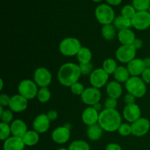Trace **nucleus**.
<instances>
[{
	"mask_svg": "<svg viewBox=\"0 0 150 150\" xmlns=\"http://www.w3.org/2000/svg\"><path fill=\"white\" fill-rule=\"evenodd\" d=\"M98 124L107 132L117 131L122 124L121 115L116 109L105 108L100 113Z\"/></svg>",
	"mask_w": 150,
	"mask_h": 150,
	"instance_id": "nucleus-1",
	"label": "nucleus"
},
{
	"mask_svg": "<svg viewBox=\"0 0 150 150\" xmlns=\"http://www.w3.org/2000/svg\"><path fill=\"white\" fill-rule=\"evenodd\" d=\"M81 75L79 65L68 62L62 64L58 72V79L61 84L65 86H71L78 82Z\"/></svg>",
	"mask_w": 150,
	"mask_h": 150,
	"instance_id": "nucleus-2",
	"label": "nucleus"
},
{
	"mask_svg": "<svg viewBox=\"0 0 150 150\" xmlns=\"http://www.w3.org/2000/svg\"><path fill=\"white\" fill-rule=\"evenodd\" d=\"M125 87L135 98H142L146 92V83L139 76H131L125 83Z\"/></svg>",
	"mask_w": 150,
	"mask_h": 150,
	"instance_id": "nucleus-3",
	"label": "nucleus"
},
{
	"mask_svg": "<svg viewBox=\"0 0 150 150\" xmlns=\"http://www.w3.org/2000/svg\"><path fill=\"white\" fill-rule=\"evenodd\" d=\"M81 47V44L79 40L75 38H67L61 41L59 48L64 56L73 57L77 55Z\"/></svg>",
	"mask_w": 150,
	"mask_h": 150,
	"instance_id": "nucleus-4",
	"label": "nucleus"
},
{
	"mask_svg": "<svg viewBox=\"0 0 150 150\" xmlns=\"http://www.w3.org/2000/svg\"><path fill=\"white\" fill-rule=\"evenodd\" d=\"M95 17L101 24H111L115 19V13L111 6L102 4L97 7Z\"/></svg>",
	"mask_w": 150,
	"mask_h": 150,
	"instance_id": "nucleus-5",
	"label": "nucleus"
},
{
	"mask_svg": "<svg viewBox=\"0 0 150 150\" xmlns=\"http://www.w3.org/2000/svg\"><path fill=\"white\" fill-rule=\"evenodd\" d=\"M18 89L19 95H22L27 100H32L38 96V85L33 81L29 79L22 81L19 83Z\"/></svg>",
	"mask_w": 150,
	"mask_h": 150,
	"instance_id": "nucleus-6",
	"label": "nucleus"
},
{
	"mask_svg": "<svg viewBox=\"0 0 150 150\" xmlns=\"http://www.w3.org/2000/svg\"><path fill=\"white\" fill-rule=\"evenodd\" d=\"M136 49L133 45H121L116 51V57L122 63H127L136 59Z\"/></svg>",
	"mask_w": 150,
	"mask_h": 150,
	"instance_id": "nucleus-7",
	"label": "nucleus"
},
{
	"mask_svg": "<svg viewBox=\"0 0 150 150\" xmlns=\"http://www.w3.org/2000/svg\"><path fill=\"white\" fill-rule=\"evenodd\" d=\"M108 80V74L103 68L93 70L89 76V81L92 87L100 89L106 84Z\"/></svg>",
	"mask_w": 150,
	"mask_h": 150,
	"instance_id": "nucleus-8",
	"label": "nucleus"
},
{
	"mask_svg": "<svg viewBox=\"0 0 150 150\" xmlns=\"http://www.w3.org/2000/svg\"><path fill=\"white\" fill-rule=\"evenodd\" d=\"M131 21L135 29L145 30L150 26V13L148 11L136 12Z\"/></svg>",
	"mask_w": 150,
	"mask_h": 150,
	"instance_id": "nucleus-9",
	"label": "nucleus"
},
{
	"mask_svg": "<svg viewBox=\"0 0 150 150\" xmlns=\"http://www.w3.org/2000/svg\"><path fill=\"white\" fill-rule=\"evenodd\" d=\"M34 80L38 86L47 87L52 81V76L49 70L45 67H39L34 73Z\"/></svg>",
	"mask_w": 150,
	"mask_h": 150,
	"instance_id": "nucleus-10",
	"label": "nucleus"
},
{
	"mask_svg": "<svg viewBox=\"0 0 150 150\" xmlns=\"http://www.w3.org/2000/svg\"><path fill=\"white\" fill-rule=\"evenodd\" d=\"M81 100L83 103L93 106L95 104L99 103L101 98V92L99 89L95 87H89L85 89L81 95Z\"/></svg>",
	"mask_w": 150,
	"mask_h": 150,
	"instance_id": "nucleus-11",
	"label": "nucleus"
},
{
	"mask_svg": "<svg viewBox=\"0 0 150 150\" xmlns=\"http://www.w3.org/2000/svg\"><path fill=\"white\" fill-rule=\"evenodd\" d=\"M150 128V122L146 118L141 117L131 124L132 134L137 137H142L144 136Z\"/></svg>",
	"mask_w": 150,
	"mask_h": 150,
	"instance_id": "nucleus-12",
	"label": "nucleus"
},
{
	"mask_svg": "<svg viewBox=\"0 0 150 150\" xmlns=\"http://www.w3.org/2000/svg\"><path fill=\"white\" fill-rule=\"evenodd\" d=\"M28 100L21 95H16L10 99L9 107L12 111L20 113L25 111L27 108Z\"/></svg>",
	"mask_w": 150,
	"mask_h": 150,
	"instance_id": "nucleus-13",
	"label": "nucleus"
},
{
	"mask_svg": "<svg viewBox=\"0 0 150 150\" xmlns=\"http://www.w3.org/2000/svg\"><path fill=\"white\" fill-rule=\"evenodd\" d=\"M53 141L59 144H62L68 142L70 137V131L65 126L58 127L52 132L51 135Z\"/></svg>",
	"mask_w": 150,
	"mask_h": 150,
	"instance_id": "nucleus-14",
	"label": "nucleus"
},
{
	"mask_svg": "<svg viewBox=\"0 0 150 150\" xmlns=\"http://www.w3.org/2000/svg\"><path fill=\"white\" fill-rule=\"evenodd\" d=\"M142 111L138 105L132 104L127 105L123 110V117L128 122H134L139 118H141Z\"/></svg>",
	"mask_w": 150,
	"mask_h": 150,
	"instance_id": "nucleus-15",
	"label": "nucleus"
},
{
	"mask_svg": "<svg viewBox=\"0 0 150 150\" xmlns=\"http://www.w3.org/2000/svg\"><path fill=\"white\" fill-rule=\"evenodd\" d=\"M50 120L47 117L46 114H40L34 120L32 125L34 130L38 133H45L49 129Z\"/></svg>",
	"mask_w": 150,
	"mask_h": 150,
	"instance_id": "nucleus-16",
	"label": "nucleus"
},
{
	"mask_svg": "<svg viewBox=\"0 0 150 150\" xmlns=\"http://www.w3.org/2000/svg\"><path fill=\"white\" fill-rule=\"evenodd\" d=\"M99 113L93 106L86 108L82 113V121L88 126L97 124L99 120Z\"/></svg>",
	"mask_w": 150,
	"mask_h": 150,
	"instance_id": "nucleus-17",
	"label": "nucleus"
},
{
	"mask_svg": "<svg viewBox=\"0 0 150 150\" xmlns=\"http://www.w3.org/2000/svg\"><path fill=\"white\" fill-rule=\"evenodd\" d=\"M127 69L131 76H139L146 69L144 59H134L127 64Z\"/></svg>",
	"mask_w": 150,
	"mask_h": 150,
	"instance_id": "nucleus-18",
	"label": "nucleus"
},
{
	"mask_svg": "<svg viewBox=\"0 0 150 150\" xmlns=\"http://www.w3.org/2000/svg\"><path fill=\"white\" fill-rule=\"evenodd\" d=\"M25 144L22 138L12 136L4 141L3 148L4 150H24Z\"/></svg>",
	"mask_w": 150,
	"mask_h": 150,
	"instance_id": "nucleus-19",
	"label": "nucleus"
},
{
	"mask_svg": "<svg viewBox=\"0 0 150 150\" xmlns=\"http://www.w3.org/2000/svg\"><path fill=\"white\" fill-rule=\"evenodd\" d=\"M10 128L12 134L16 137L23 138V136L28 131L26 123L21 120H14L10 125Z\"/></svg>",
	"mask_w": 150,
	"mask_h": 150,
	"instance_id": "nucleus-20",
	"label": "nucleus"
},
{
	"mask_svg": "<svg viewBox=\"0 0 150 150\" xmlns=\"http://www.w3.org/2000/svg\"><path fill=\"white\" fill-rule=\"evenodd\" d=\"M136 39L134 32L130 29H125L119 31L118 40L122 45H133Z\"/></svg>",
	"mask_w": 150,
	"mask_h": 150,
	"instance_id": "nucleus-21",
	"label": "nucleus"
},
{
	"mask_svg": "<svg viewBox=\"0 0 150 150\" xmlns=\"http://www.w3.org/2000/svg\"><path fill=\"white\" fill-rule=\"evenodd\" d=\"M106 92L109 98L118 99L122 93V88L120 83L117 81H112L107 84Z\"/></svg>",
	"mask_w": 150,
	"mask_h": 150,
	"instance_id": "nucleus-22",
	"label": "nucleus"
},
{
	"mask_svg": "<svg viewBox=\"0 0 150 150\" xmlns=\"http://www.w3.org/2000/svg\"><path fill=\"white\" fill-rule=\"evenodd\" d=\"M114 79L119 83H126L129 79H130V73L127 70V67H125L123 66L117 67V70H115L114 73Z\"/></svg>",
	"mask_w": 150,
	"mask_h": 150,
	"instance_id": "nucleus-23",
	"label": "nucleus"
},
{
	"mask_svg": "<svg viewBox=\"0 0 150 150\" xmlns=\"http://www.w3.org/2000/svg\"><path fill=\"white\" fill-rule=\"evenodd\" d=\"M103 135V128L99 124L89 126L87 129V136L90 140L98 141Z\"/></svg>",
	"mask_w": 150,
	"mask_h": 150,
	"instance_id": "nucleus-24",
	"label": "nucleus"
},
{
	"mask_svg": "<svg viewBox=\"0 0 150 150\" xmlns=\"http://www.w3.org/2000/svg\"><path fill=\"white\" fill-rule=\"evenodd\" d=\"M39 133L36 132L35 130H29L26 133V134L23 136V143L26 146H32L34 145L37 144L39 142Z\"/></svg>",
	"mask_w": 150,
	"mask_h": 150,
	"instance_id": "nucleus-25",
	"label": "nucleus"
},
{
	"mask_svg": "<svg viewBox=\"0 0 150 150\" xmlns=\"http://www.w3.org/2000/svg\"><path fill=\"white\" fill-rule=\"evenodd\" d=\"M113 23L114 27L118 29L120 31L125 29H130L133 26L131 19L126 18L122 16H119L115 18Z\"/></svg>",
	"mask_w": 150,
	"mask_h": 150,
	"instance_id": "nucleus-26",
	"label": "nucleus"
},
{
	"mask_svg": "<svg viewBox=\"0 0 150 150\" xmlns=\"http://www.w3.org/2000/svg\"><path fill=\"white\" fill-rule=\"evenodd\" d=\"M92 54L90 50L86 47H81L77 54V58L80 64H87L92 60Z\"/></svg>",
	"mask_w": 150,
	"mask_h": 150,
	"instance_id": "nucleus-27",
	"label": "nucleus"
},
{
	"mask_svg": "<svg viewBox=\"0 0 150 150\" xmlns=\"http://www.w3.org/2000/svg\"><path fill=\"white\" fill-rule=\"evenodd\" d=\"M102 35L106 40H112L116 37V29L111 24L104 25L102 28Z\"/></svg>",
	"mask_w": 150,
	"mask_h": 150,
	"instance_id": "nucleus-28",
	"label": "nucleus"
},
{
	"mask_svg": "<svg viewBox=\"0 0 150 150\" xmlns=\"http://www.w3.org/2000/svg\"><path fill=\"white\" fill-rule=\"evenodd\" d=\"M117 68V62L113 59H107L103 62V69L108 73V75L114 73L115 70Z\"/></svg>",
	"mask_w": 150,
	"mask_h": 150,
	"instance_id": "nucleus-29",
	"label": "nucleus"
},
{
	"mask_svg": "<svg viewBox=\"0 0 150 150\" xmlns=\"http://www.w3.org/2000/svg\"><path fill=\"white\" fill-rule=\"evenodd\" d=\"M133 6L137 12L147 11L150 7V0H133Z\"/></svg>",
	"mask_w": 150,
	"mask_h": 150,
	"instance_id": "nucleus-30",
	"label": "nucleus"
},
{
	"mask_svg": "<svg viewBox=\"0 0 150 150\" xmlns=\"http://www.w3.org/2000/svg\"><path fill=\"white\" fill-rule=\"evenodd\" d=\"M68 150H90V146L87 142L78 140L74 141L70 144Z\"/></svg>",
	"mask_w": 150,
	"mask_h": 150,
	"instance_id": "nucleus-31",
	"label": "nucleus"
},
{
	"mask_svg": "<svg viewBox=\"0 0 150 150\" xmlns=\"http://www.w3.org/2000/svg\"><path fill=\"white\" fill-rule=\"evenodd\" d=\"M11 133L10 126L7 123L1 122L0 124V139L1 141H6L10 138Z\"/></svg>",
	"mask_w": 150,
	"mask_h": 150,
	"instance_id": "nucleus-32",
	"label": "nucleus"
},
{
	"mask_svg": "<svg viewBox=\"0 0 150 150\" xmlns=\"http://www.w3.org/2000/svg\"><path fill=\"white\" fill-rule=\"evenodd\" d=\"M51 92L47 87L40 88L38 93V99L40 103H46L51 99Z\"/></svg>",
	"mask_w": 150,
	"mask_h": 150,
	"instance_id": "nucleus-33",
	"label": "nucleus"
},
{
	"mask_svg": "<svg viewBox=\"0 0 150 150\" xmlns=\"http://www.w3.org/2000/svg\"><path fill=\"white\" fill-rule=\"evenodd\" d=\"M121 13L123 17L128 19H132L136 13V10L133 6L125 5L122 9Z\"/></svg>",
	"mask_w": 150,
	"mask_h": 150,
	"instance_id": "nucleus-34",
	"label": "nucleus"
},
{
	"mask_svg": "<svg viewBox=\"0 0 150 150\" xmlns=\"http://www.w3.org/2000/svg\"><path fill=\"white\" fill-rule=\"evenodd\" d=\"M118 132L121 136H127L129 135L132 134L131 125H129L127 123H122L118 129Z\"/></svg>",
	"mask_w": 150,
	"mask_h": 150,
	"instance_id": "nucleus-35",
	"label": "nucleus"
},
{
	"mask_svg": "<svg viewBox=\"0 0 150 150\" xmlns=\"http://www.w3.org/2000/svg\"><path fill=\"white\" fill-rule=\"evenodd\" d=\"M0 117H1L2 122L9 124L10 122H11V121L13 119V111L10 109L4 110V111L0 114Z\"/></svg>",
	"mask_w": 150,
	"mask_h": 150,
	"instance_id": "nucleus-36",
	"label": "nucleus"
},
{
	"mask_svg": "<svg viewBox=\"0 0 150 150\" xmlns=\"http://www.w3.org/2000/svg\"><path fill=\"white\" fill-rule=\"evenodd\" d=\"M70 89H71L72 92H73L74 95H81H81L83 93V92H84L85 90L83 85L81 84V83H79V82H76L74 84L72 85V86H70Z\"/></svg>",
	"mask_w": 150,
	"mask_h": 150,
	"instance_id": "nucleus-37",
	"label": "nucleus"
},
{
	"mask_svg": "<svg viewBox=\"0 0 150 150\" xmlns=\"http://www.w3.org/2000/svg\"><path fill=\"white\" fill-rule=\"evenodd\" d=\"M79 67H80L81 74L84 75V76L91 74L93 72V70H92L93 65L91 62L87 63V64H79Z\"/></svg>",
	"mask_w": 150,
	"mask_h": 150,
	"instance_id": "nucleus-38",
	"label": "nucleus"
},
{
	"mask_svg": "<svg viewBox=\"0 0 150 150\" xmlns=\"http://www.w3.org/2000/svg\"><path fill=\"white\" fill-rule=\"evenodd\" d=\"M104 105H105V109H115L117 105V99L108 97V98L105 99V102H104Z\"/></svg>",
	"mask_w": 150,
	"mask_h": 150,
	"instance_id": "nucleus-39",
	"label": "nucleus"
},
{
	"mask_svg": "<svg viewBox=\"0 0 150 150\" xmlns=\"http://www.w3.org/2000/svg\"><path fill=\"white\" fill-rule=\"evenodd\" d=\"M10 99H11V98H10L8 95H5V94H1L0 95V105L3 107L7 106V105L9 106Z\"/></svg>",
	"mask_w": 150,
	"mask_h": 150,
	"instance_id": "nucleus-40",
	"label": "nucleus"
},
{
	"mask_svg": "<svg viewBox=\"0 0 150 150\" xmlns=\"http://www.w3.org/2000/svg\"><path fill=\"white\" fill-rule=\"evenodd\" d=\"M124 100L127 105H132V104H135V103H136V98L130 93H127L125 96Z\"/></svg>",
	"mask_w": 150,
	"mask_h": 150,
	"instance_id": "nucleus-41",
	"label": "nucleus"
},
{
	"mask_svg": "<svg viewBox=\"0 0 150 150\" xmlns=\"http://www.w3.org/2000/svg\"><path fill=\"white\" fill-rule=\"evenodd\" d=\"M142 79L146 83H150V68H146L142 74Z\"/></svg>",
	"mask_w": 150,
	"mask_h": 150,
	"instance_id": "nucleus-42",
	"label": "nucleus"
},
{
	"mask_svg": "<svg viewBox=\"0 0 150 150\" xmlns=\"http://www.w3.org/2000/svg\"><path fill=\"white\" fill-rule=\"evenodd\" d=\"M46 115L50 120V121H54V120H57V117H58V113L54 110H51L47 113Z\"/></svg>",
	"mask_w": 150,
	"mask_h": 150,
	"instance_id": "nucleus-43",
	"label": "nucleus"
},
{
	"mask_svg": "<svg viewBox=\"0 0 150 150\" xmlns=\"http://www.w3.org/2000/svg\"><path fill=\"white\" fill-rule=\"evenodd\" d=\"M105 150H122L121 146L115 143H111L107 145Z\"/></svg>",
	"mask_w": 150,
	"mask_h": 150,
	"instance_id": "nucleus-44",
	"label": "nucleus"
},
{
	"mask_svg": "<svg viewBox=\"0 0 150 150\" xmlns=\"http://www.w3.org/2000/svg\"><path fill=\"white\" fill-rule=\"evenodd\" d=\"M133 45L135 47V48H136V50H139L142 47V45H143V42H142V40L139 39V38H136V39L135 40L134 42L133 43Z\"/></svg>",
	"mask_w": 150,
	"mask_h": 150,
	"instance_id": "nucleus-45",
	"label": "nucleus"
},
{
	"mask_svg": "<svg viewBox=\"0 0 150 150\" xmlns=\"http://www.w3.org/2000/svg\"><path fill=\"white\" fill-rule=\"evenodd\" d=\"M109 4H111V5H119L120 4H121L122 1V0H105Z\"/></svg>",
	"mask_w": 150,
	"mask_h": 150,
	"instance_id": "nucleus-46",
	"label": "nucleus"
},
{
	"mask_svg": "<svg viewBox=\"0 0 150 150\" xmlns=\"http://www.w3.org/2000/svg\"><path fill=\"white\" fill-rule=\"evenodd\" d=\"M144 62L145 66H146V68H150V58L149 57H147V58H145L144 59Z\"/></svg>",
	"mask_w": 150,
	"mask_h": 150,
	"instance_id": "nucleus-47",
	"label": "nucleus"
},
{
	"mask_svg": "<svg viewBox=\"0 0 150 150\" xmlns=\"http://www.w3.org/2000/svg\"><path fill=\"white\" fill-rule=\"evenodd\" d=\"M93 107L95 108V109L97 110V111H98V112H99V111H100L101 108H102V105H101V104L99 103L95 104V105H93Z\"/></svg>",
	"mask_w": 150,
	"mask_h": 150,
	"instance_id": "nucleus-48",
	"label": "nucleus"
},
{
	"mask_svg": "<svg viewBox=\"0 0 150 150\" xmlns=\"http://www.w3.org/2000/svg\"><path fill=\"white\" fill-rule=\"evenodd\" d=\"M0 82H1V87H0V89H1V90H2V89H3V81L1 79Z\"/></svg>",
	"mask_w": 150,
	"mask_h": 150,
	"instance_id": "nucleus-49",
	"label": "nucleus"
},
{
	"mask_svg": "<svg viewBox=\"0 0 150 150\" xmlns=\"http://www.w3.org/2000/svg\"><path fill=\"white\" fill-rule=\"evenodd\" d=\"M92 1H94L95 2H100V1H101L102 0H92Z\"/></svg>",
	"mask_w": 150,
	"mask_h": 150,
	"instance_id": "nucleus-50",
	"label": "nucleus"
},
{
	"mask_svg": "<svg viewBox=\"0 0 150 150\" xmlns=\"http://www.w3.org/2000/svg\"><path fill=\"white\" fill-rule=\"evenodd\" d=\"M57 150H68V149H65V148H59V149H57Z\"/></svg>",
	"mask_w": 150,
	"mask_h": 150,
	"instance_id": "nucleus-51",
	"label": "nucleus"
},
{
	"mask_svg": "<svg viewBox=\"0 0 150 150\" xmlns=\"http://www.w3.org/2000/svg\"><path fill=\"white\" fill-rule=\"evenodd\" d=\"M149 13H150V7H149Z\"/></svg>",
	"mask_w": 150,
	"mask_h": 150,
	"instance_id": "nucleus-52",
	"label": "nucleus"
},
{
	"mask_svg": "<svg viewBox=\"0 0 150 150\" xmlns=\"http://www.w3.org/2000/svg\"><path fill=\"white\" fill-rule=\"evenodd\" d=\"M24 150H27V149H24Z\"/></svg>",
	"mask_w": 150,
	"mask_h": 150,
	"instance_id": "nucleus-53",
	"label": "nucleus"
}]
</instances>
